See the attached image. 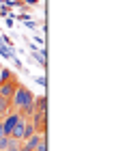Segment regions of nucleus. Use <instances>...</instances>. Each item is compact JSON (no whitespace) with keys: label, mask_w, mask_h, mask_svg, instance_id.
I'll use <instances>...</instances> for the list:
<instances>
[{"label":"nucleus","mask_w":140,"mask_h":151,"mask_svg":"<svg viewBox=\"0 0 140 151\" xmlns=\"http://www.w3.org/2000/svg\"><path fill=\"white\" fill-rule=\"evenodd\" d=\"M11 112V99H6L0 95V119H2L4 114H9Z\"/></svg>","instance_id":"nucleus-5"},{"label":"nucleus","mask_w":140,"mask_h":151,"mask_svg":"<svg viewBox=\"0 0 140 151\" xmlns=\"http://www.w3.org/2000/svg\"><path fill=\"white\" fill-rule=\"evenodd\" d=\"M34 151H47V134L41 136V140H39V145L34 147Z\"/></svg>","instance_id":"nucleus-7"},{"label":"nucleus","mask_w":140,"mask_h":151,"mask_svg":"<svg viewBox=\"0 0 140 151\" xmlns=\"http://www.w3.org/2000/svg\"><path fill=\"white\" fill-rule=\"evenodd\" d=\"M11 145V136H0V151H6Z\"/></svg>","instance_id":"nucleus-8"},{"label":"nucleus","mask_w":140,"mask_h":151,"mask_svg":"<svg viewBox=\"0 0 140 151\" xmlns=\"http://www.w3.org/2000/svg\"><path fill=\"white\" fill-rule=\"evenodd\" d=\"M32 108H34V112H47V97L45 95H34Z\"/></svg>","instance_id":"nucleus-4"},{"label":"nucleus","mask_w":140,"mask_h":151,"mask_svg":"<svg viewBox=\"0 0 140 151\" xmlns=\"http://www.w3.org/2000/svg\"><path fill=\"white\" fill-rule=\"evenodd\" d=\"M15 88H17V80H9V82H0V95L6 99H11L13 97V93H15Z\"/></svg>","instance_id":"nucleus-2"},{"label":"nucleus","mask_w":140,"mask_h":151,"mask_svg":"<svg viewBox=\"0 0 140 151\" xmlns=\"http://www.w3.org/2000/svg\"><path fill=\"white\" fill-rule=\"evenodd\" d=\"M24 132H26V119H19L17 123H15V127H13L11 129V138L13 140H19V142H22L24 140Z\"/></svg>","instance_id":"nucleus-3"},{"label":"nucleus","mask_w":140,"mask_h":151,"mask_svg":"<svg viewBox=\"0 0 140 151\" xmlns=\"http://www.w3.org/2000/svg\"><path fill=\"white\" fill-rule=\"evenodd\" d=\"M9 80H17V78H15V73H11L9 69L2 67V71H0V82H9Z\"/></svg>","instance_id":"nucleus-6"},{"label":"nucleus","mask_w":140,"mask_h":151,"mask_svg":"<svg viewBox=\"0 0 140 151\" xmlns=\"http://www.w3.org/2000/svg\"><path fill=\"white\" fill-rule=\"evenodd\" d=\"M32 101H34L32 91H28L24 84L17 82V88H15V93H13V97H11V110L17 112V110H22L26 106H32Z\"/></svg>","instance_id":"nucleus-1"},{"label":"nucleus","mask_w":140,"mask_h":151,"mask_svg":"<svg viewBox=\"0 0 140 151\" xmlns=\"http://www.w3.org/2000/svg\"><path fill=\"white\" fill-rule=\"evenodd\" d=\"M0 71H2V65H0Z\"/></svg>","instance_id":"nucleus-10"},{"label":"nucleus","mask_w":140,"mask_h":151,"mask_svg":"<svg viewBox=\"0 0 140 151\" xmlns=\"http://www.w3.org/2000/svg\"><path fill=\"white\" fill-rule=\"evenodd\" d=\"M19 151H32V149H28V147H24V145H19Z\"/></svg>","instance_id":"nucleus-9"}]
</instances>
